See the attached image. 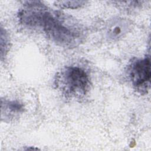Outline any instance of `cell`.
<instances>
[{"label":"cell","mask_w":151,"mask_h":151,"mask_svg":"<svg viewBox=\"0 0 151 151\" xmlns=\"http://www.w3.org/2000/svg\"><path fill=\"white\" fill-rule=\"evenodd\" d=\"M54 81L56 87L67 98L81 99L90 88L89 76L79 66L65 67L57 73Z\"/></svg>","instance_id":"7a4b0ae2"},{"label":"cell","mask_w":151,"mask_h":151,"mask_svg":"<svg viewBox=\"0 0 151 151\" xmlns=\"http://www.w3.org/2000/svg\"><path fill=\"white\" fill-rule=\"evenodd\" d=\"M129 28L127 21L123 19H116L110 24L108 29V35L111 39H118L126 34Z\"/></svg>","instance_id":"5b68a950"},{"label":"cell","mask_w":151,"mask_h":151,"mask_svg":"<svg viewBox=\"0 0 151 151\" xmlns=\"http://www.w3.org/2000/svg\"><path fill=\"white\" fill-rule=\"evenodd\" d=\"M86 3L83 1H61L55 2V5L60 8L77 9L83 6Z\"/></svg>","instance_id":"8992f818"},{"label":"cell","mask_w":151,"mask_h":151,"mask_svg":"<svg viewBox=\"0 0 151 151\" xmlns=\"http://www.w3.org/2000/svg\"><path fill=\"white\" fill-rule=\"evenodd\" d=\"M21 24L38 30L59 46L73 48L84 37L83 26L74 18L53 10L40 1H27L18 14Z\"/></svg>","instance_id":"6da1fadb"},{"label":"cell","mask_w":151,"mask_h":151,"mask_svg":"<svg viewBox=\"0 0 151 151\" xmlns=\"http://www.w3.org/2000/svg\"><path fill=\"white\" fill-rule=\"evenodd\" d=\"M9 46V41L7 33L5 30H4L3 28L1 27V57H4V54L7 52Z\"/></svg>","instance_id":"52a82bcc"},{"label":"cell","mask_w":151,"mask_h":151,"mask_svg":"<svg viewBox=\"0 0 151 151\" xmlns=\"http://www.w3.org/2000/svg\"><path fill=\"white\" fill-rule=\"evenodd\" d=\"M24 110L23 105L18 101L1 99L2 118H12Z\"/></svg>","instance_id":"277c9868"},{"label":"cell","mask_w":151,"mask_h":151,"mask_svg":"<svg viewBox=\"0 0 151 151\" xmlns=\"http://www.w3.org/2000/svg\"><path fill=\"white\" fill-rule=\"evenodd\" d=\"M127 74L133 88L140 94H146L150 85V60L149 55L142 59L133 60L129 65Z\"/></svg>","instance_id":"3957f363"}]
</instances>
